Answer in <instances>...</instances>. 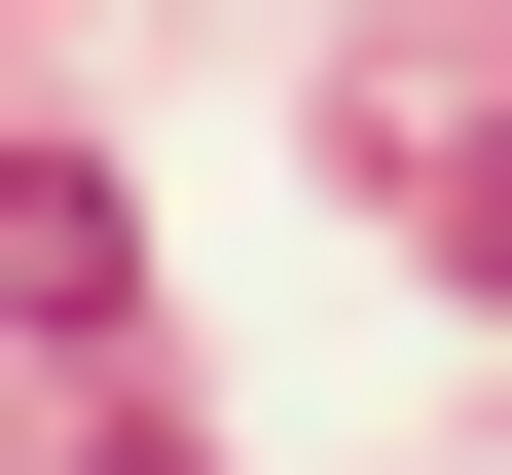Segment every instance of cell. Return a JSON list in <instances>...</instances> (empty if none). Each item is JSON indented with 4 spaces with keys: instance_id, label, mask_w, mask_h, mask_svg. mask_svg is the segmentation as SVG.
<instances>
[{
    "instance_id": "obj_1",
    "label": "cell",
    "mask_w": 512,
    "mask_h": 475,
    "mask_svg": "<svg viewBox=\"0 0 512 475\" xmlns=\"http://www.w3.org/2000/svg\"><path fill=\"white\" fill-rule=\"evenodd\" d=\"M0 329H37V366H110V329H147V220H110V147H0Z\"/></svg>"
},
{
    "instance_id": "obj_2",
    "label": "cell",
    "mask_w": 512,
    "mask_h": 475,
    "mask_svg": "<svg viewBox=\"0 0 512 475\" xmlns=\"http://www.w3.org/2000/svg\"><path fill=\"white\" fill-rule=\"evenodd\" d=\"M366 183H403V220H439V256L512 293V110H366Z\"/></svg>"
}]
</instances>
